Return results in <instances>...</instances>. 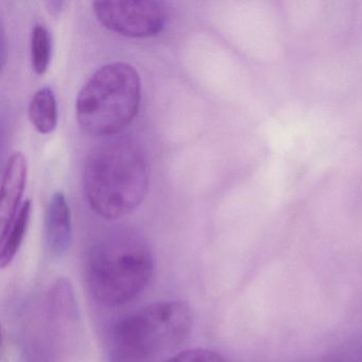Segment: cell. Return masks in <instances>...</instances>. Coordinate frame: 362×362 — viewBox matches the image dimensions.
Segmentation results:
<instances>
[{"label":"cell","mask_w":362,"mask_h":362,"mask_svg":"<svg viewBox=\"0 0 362 362\" xmlns=\"http://www.w3.org/2000/svg\"><path fill=\"white\" fill-rule=\"evenodd\" d=\"M150 166L133 141L115 139L95 147L86 158L83 192L90 209L116 219L132 213L149 189Z\"/></svg>","instance_id":"cell-1"},{"label":"cell","mask_w":362,"mask_h":362,"mask_svg":"<svg viewBox=\"0 0 362 362\" xmlns=\"http://www.w3.org/2000/svg\"><path fill=\"white\" fill-rule=\"evenodd\" d=\"M153 272L151 251L134 233H114L93 245L86 262V283L101 306L126 304L149 284Z\"/></svg>","instance_id":"cell-2"},{"label":"cell","mask_w":362,"mask_h":362,"mask_svg":"<svg viewBox=\"0 0 362 362\" xmlns=\"http://www.w3.org/2000/svg\"><path fill=\"white\" fill-rule=\"evenodd\" d=\"M141 79L126 62L109 63L93 74L78 95L76 115L92 136H113L136 117L141 107Z\"/></svg>","instance_id":"cell-3"},{"label":"cell","mask_w":362,"mask_h":362,"mask_svg":"<svg viewBox=\"0 0 362 362\" xmlns=\"http://www.w3.org/2000/svg\"><path fill=\"white\" fill-rule=\"evenodd\" d=\"M192 315L183 302H162L132 313L114 326L111 353L116 362H144L183 342Z\"/></svg>","instance_id":"cell-4"},{"label":"cell","mask_w":362,"mask_h":362,"mask_svg":"<svg viewBox=\"0 0 362 362\" xmlns=\"http://www.w3.org/2000/svg\"><path fill=\"white\" fill-rule=\"evenodd\" d=\"M93 8L103 27L124 37H156L167 21L166 9L158 1H95Z\"/></svg>","instance_id":"cell-5"},{"label":"cell","mask_w":362,"mask_h":362,"mask_svg":"<svg viewBox=\"0 0 362 362\" xmlns=\"http://www.w3.org/2000/svg\"><path fill=\"white\" fill-rule=\"evenodd\" d=\"M27 182L26 158L16 152L8 160L0 194V228L9 226L22 206Z\"/></svg>","instance_id":"cell-6"},{"label":"cell","mask_w":362,"mask_h":362,"mask_svg":"<svg viewBox=\"0 0 362 362\" xmlns=\"http://www.w3.org/2000/svg\"><path fill=\"white\" fill-rule=\"evenodd\" d=\"M45 234L52 255L62 256L71 239V216L69 203L61 192L52 194L45 213Z\"/></svg>","instance_id":"cell-7"},{"label":"cell","mask_w":362,"mask_h":362,"mask_svg":"<svg viewBox=\"0 0 362 362\" xmlns=\"http://www.w3.org/2000/svg\"><path fill=\"white\" fill-rule=\"evenodd\" d=\"M31 202L26 200L21 206L14 219L1 230L0 240V266L5 268L11 264L20 250L26 235L30 219Z\"/></svg>","instance_id":"cell-8"},{"label":"cell","mask_w":362,"mask_h":362,"mask_svg":"<svg viewBox=\"0 0 362 362\" xmlns=\"http://www.w3.org/2000/svg\"><path fill=\"white\" fill-rule=\"evenodd\" d=\"M29 118L41 134L54 132L58 124V105L52 88L45 86L35 93L29 105Z\"/></svg>","instance_id":"cell-9"},{"label":"cell","mask_w":362,"mask_h":362,"mask_svg":"<svg viewBox=\"0 0 362 362\" xmlns=\"http://www.w3.org/2000/svg\"><path fill=\"white\" fill-rule=\"evenodd\" d=\"M52 57V37L49 31L37 25L31 35V64L37 75H44L48 69Z\"/></svg>","instance_id":"cell-10"},{"label":"cell","mask_w":362,"mask_h":362,"mask_svg":"<svg viewBox=\"0 0 362 362\" xmlns=\"http://www.w3.org/2000/svg\"><path fill=\"white\" fill-rule=\"evenodd\" d=\"M166 362H226V360L216 351L197 347L180 351Z\"/></svg>","instance_id":"cell-11"}]
</instances>
